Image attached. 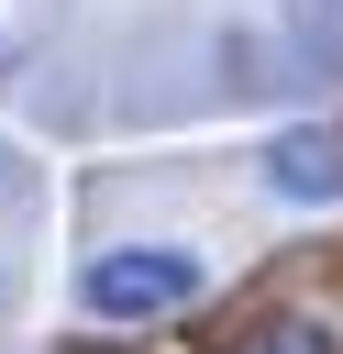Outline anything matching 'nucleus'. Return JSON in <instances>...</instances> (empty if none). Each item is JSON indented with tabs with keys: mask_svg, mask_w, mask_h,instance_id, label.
Here are the masks:
<instances>
[{
	"mask_svg": "<svg viewBox=\"0 0 343 354\" xmlns=\"http://www.w3.org/2000/svg\"><path fill=\"white\" fill-rule=\"evenodd\" d=\"M199 288H210V266H199L188 243H111V254L77 277L89 321H166V310H188Z\"/></svg>",
	"mask_w": 343,
	"mask_h": 354,
	"instance_id": "obj_1",
	"label": "nucleus"
},
{
	"mask_svg": "<svg viewBox=\"0 0 343 354\" xmlns=\"http://www.w3.org/2000/svg\"><path fill=\"white\" fill-rule=\"evenodd\" d=\"M221 354H332V332H321V321H299V310H266V321H243Z\"/></svg>",
	"mask_w": 343,
	"mask_h": 354,
	"instance_id": "obj_3",
	"label": "nucleus"
},
{
	"mask_svg": "<svg viewBox=\"0 0 343 354\" xmlns=\"http://www.w3.org/2000/svg\"><path fill=\"white\" fill-rule=\"evenodd\" d=\"M266 177H277L288 199H343V144H332V133H277V144H266Z\"/></svg>",
	"mask_w": 343,
	"mask_h": 354,
	"instance_id": "obj_2",
	"label": "nucleus"
}]
</instances>
